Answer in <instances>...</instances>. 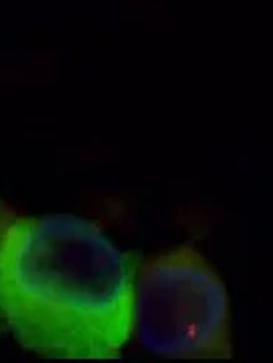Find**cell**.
Masks as SVG:
<instances>
[{
	"label": "cell",
	"instance_id": "cell-2",
	"mask_svg": "<svg viewBox=\"0 0 273 363\" xmlns=\"http://www.w3.org/2000/svg\"><path fill=\"white\" fill-rule=\"evenodd\" d=\"M132 335L146 352L166 359H230V296L208 257L178 246L138 267Z\"/></svg>",
	"mask_w": 273,
	"mask_h": 363
},
{
	"label": "cell",
	"instance_id": "cell-4",
	"mask_svg": "<svg viewBox=\"0 0 273 363\" xmlns=\"http://www.w3.org/2000/svg\"><path fill=\"white\" fill-rule=\"evenodd\" d=\"M6 325V320H4V310H2V303H0V330Z\"/></svg>",
	"mask_w": 273,
	"mask_h": 363
},
{
	"label": "cell",
	"instance_id": "cell-1",
	"mask_svg": "<svg viewBox=\"0 0 273 363\" xmlns=\"http://www.w3.org/2000/svg\"><path fill=\"white\" fill-rule=\"evenodd\" d=\"M136 269L86 218L21 216L0 242V303L24 350L48 359H116L132 337Z\"/></svg>",
	"mask_w": 273,
	"mask_h": 363
},
{
	"label": "cell",
	"instance_id": "cell-3",
	"mask_svg": "<svg viewBox=\"0 0 273 363\" xmlns=\"http://www.w3.org/2000/svg\"><path fill=\"white\" fill-rule=\"evenodd\" d=\"M21 216L22 214L16 208H12L11 203L0 196V242H2V238L6 234V230L12 225V222H14L16 218H21Z\"/></svg>",
	"mask_w": 273,
	"mask_h": 363
}]
</instances>
